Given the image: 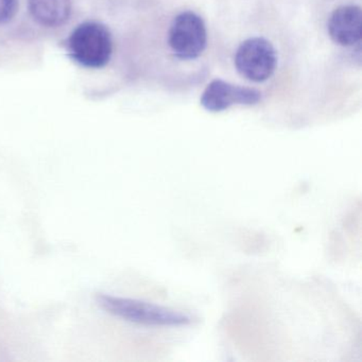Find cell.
<instances>
[{"instance_id":"277c9868","label":"cell","mask_w":362,"mask_h":362,"mask_svg":"<svg viewBox=\"0 0 362 362\" xmlns=\"http://www.w3.org/2000/svg\"><path fill=\"white\" fill-rule=\"evenodd\" d=\"M276 52L264 37H251L240 44L235 54V66L245 79L266 81L276 69Z\"/></svg>"},{"instance_id":"6da1fadb","label":"cell","mask_w":362,"mask_h":362,"mask_svg":"<svg viewBox=\"0 0 362 362\" xmlns=\"http://www.w3.org/2000/svg\"><path fill=\"white\" fill-rule=\"evenodd\" d=\"M113 37L105 25L86 22L76 27L66 41L69 58L80 66L100 69L107 66L113 54Z\"/></svg>"},{"instance_id":"5b68a950","label":"cell","mask_w":362,"mask_h":362,"mask_svg":"<svg viewBox=\"0 0 362 362\" xmlns=\"http://www.w3.org/2000/svg\"><path fill=\"white\" fill-rule=\"evenodd\" d=\"M262 94L255 88L234 86L221 79L213 80L201 96V105L211 113L226 111L233 105H255Z\"/></svg>"},{"instance_id":"3957f363","label":"cell","mask_w":362,"mask_h":362,"mask_svg":"<svg viewBox=\"0 0 362 362\" xmlns=\"http://www.w3.org/2000/svg\"><path fill=\"white\" fill-rule=\"evenodd\" d=\"M168 44L181 60L199 58L207 45V30L202 18L192 11L180 13L169 29Z\"/></svg>"},{"instance_id":"52a82bcc","label":"cell","mask_w":362,"mask_h":362,"mask_svg":"<svg viewBox=\"0 0 362 362\" xmlns=\"http://www.w3.org/2000/svg\"><path fill=\"white\" fill-rule=\"evenodd\" d=\"M30 16L40 26L58 28L69 22L73 10L71 0H28Z\"/></svg>"},{"instance_id":"8992f818","label":"cell","mask_w":362,"mask_h":362,"mask_svg":"<svg viewBox=\"0 0 362 362\" xmlns=\"http://www.w3.org/2000/svg\"><path fill=\"white\" fill-rule=\"evenodd\" d=\"M328 33L337 45L351 47L359 43L362 35V13L359 6L337 8L328 21Z\"/></svg>"},{"instance_id":"7a4b0ae2","label":"cell","mask_w":362,"mask_h":362,"mask_svg":"<svg viewBox=\"0 0 362 362\" xmlns=\"http://www.w3.org/2000/svg\"><path fill=\"white\" fill-rule=\"evenodd\" d=\"M96 302L107 313L133 323L149 326H181L192 322V317L187 313L135 298L98 294Z\"/></svg>"},{"instance_id":"ba28073f","label":"cell","mask_w":362,"mask_h":362,"mask_svg":"<svg viewBox=\"0 0 362 362\" xmlns=\"http://www.w3.org/2000/svg\"><path fill=\"white\" fill-rule=\"evenodd\" d=\"M20 0H0V26L9 24L18 12Z\"/></svg>"}]
</instances>
